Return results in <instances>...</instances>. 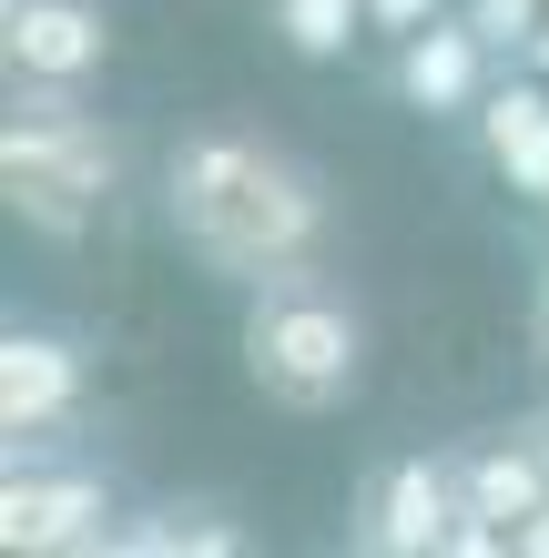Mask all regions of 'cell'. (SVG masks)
I'll return each mask as SVG.
<instances>
[{"instance_id": "1", "label": "cell", "mask_w": 549, "mask_h": 558, "mask_svg": "<svg viewBox=\"0 0 549 558\" xmlns=\"http://www.w3.org/2000/svg\"><path fill=\"white\" fill-rule=\"evenodd\" d=\"M164 223L214 284H265V275L315 265L336 204H326V173L306 153H285L275 133L193 122L164 153Z\"/></svg>"}, {"instance_id": "2", "label": "cell", "mask_w": 549, "mask_h": 558, "mask_svg": "<svg viewBox=\"0 0 549 558\" xmlns=\"http://www.w3.org/2000/svg\"><path fill=\"white\" fill-rule=\"evenodd\" d=\"M235 345H244V386L285 416H346L367 397V305L326 265L244 284Z\"/></svg>"}, {"instance_id": "3", "label": "cell", "mask_w": 549, "mask_h": 558, "mask_svg": "<svg viewBox=\"0 0 549 558\" xmlns=\"http://www.w3.org/2000/svg\"><path fill=\"white\" fill-rule=\"evenodd\" d=\"M112 183H122V143L103 112H82V92H41V82H11V122H0V193L31 234L72 244L92 214H112Z\"/></svg>"}, {"instance_id": "4", "label": "cell", "mask_w": 549, "mask_h": 558, "mask_svg": "<svg viewBox=\"0 0 549 558\" xmlns=\"http://www.w3.org/2000/svg\"><path fill=\"white\" fill-rule=\"evenodd\" d=\"M458 529H468L458 457H386L357 487V518H346V538L367 558H428V548H458Z\"/></svg>"}, {"instance_id": "5", "label": "cell", "mask_w": 549, "mask_h": 558, "mask_svg": "<svg viewBox=\"0 0 549 558\" xmlns=\"http://www.w3.org/2000/svg\"><path fill=\"white\" fill-rule=\"evenodd\" d=\"M0 548L11 558L112 548V477H92V468H11V487H0Z\"/></svg>"}, {"instance_id": "6", "label": "cell", "mask_w": 549, "mask_h": 558, "mask_svg": "<svg viewBox=\"0 0 549 558\" xmlns=\"http://www.w3.org/2000/svg\"><path fill=\"white\" fill-rule=\"evenodd\" d=\"M103 61H112L103 0H0V72H11V82L82 92Z\"/></svg>"}, {"instance_id": "7", "label": "cell", "mask_w": 549, "mask_h": 558, "mask_svg": "<svg viewBox=\"0 0 549 558\" xmlns=\"http://www.w3.org/2000/svg\"><path fill=\"white\" fill-rule=\"evenodd\" d=\"M82 397H92V366L72 336H51V325H11L0 336V437H11V457L41 447L51 426H72Z\"/></svg>"}, {"instance_id": "8", "label": "cell", "mask_w": 549, "mask_h": 558, "mask_svg": "<svg viewBox=\"0 0 549 558\" xmlns=\"http://www.w3.org/2000/svg\"><path fill=\"white\" fill-rule=\"evenodd\" d=\"M478 72H489V31L478 21H428L397 41V102L407 112H478L489 102Z\"/></svg>"}, {"instance_id": "9", "label": "cell", "mask_w": 549, "mask_h": 558, "mask_svg": "<svg viewBox=\"0 0 549 558\" xmlns=\"http://www.w3.org/2000/svg\"><path fill=\"white\" fill-rule=\"evenodd\" d=\"M458 487H468V518H478V529L520 538L529 518L549 508V457H539V437L529 447H468L458 457Z\"/></svg>"}, {"instance_id": "10", "label": "cell", "mask_w": 549, "mask_h": 558, "mask_svg": "<svg viewBox=\"0 0 549 558\" xmlns=\"http://www.w3.org/2000/svg\"><path fill=\"white\" fill-rule=\"evenodd\" d=\"M478 143H489V162L509 173V193L549 204V92L539 82L489 92V102H478Z\"/></svg>"}, {"instance_id": "11", "label": "cell", "mask_w": 549, "mask_h": 558, "mask_svg": "<svg viewBox=\"0 0 549 558\" xmlns=\"http://www.w3.org/2000/svg\"><path fill=\"white\" fill-rule=\"evenodd\" d=\"M357 21H367V0H275V31L306 61H336L346 41H357Z\"/></svg>"}, {"instance_id": "12", "label": "cell", "mask_w": 549, "mask_h": 558, "mask_svg": "<svg viewBox=\"0 0 549 558\" xmlns=\"http://www.w3.org/2000/svg\"><path fill=\"white\" fill-rule=\"evenodd\" d=\"M122 558H153V548H244L214 508H153V529H112Z\"/></svg>"}, {"instance_id": "13", "label": "cell", "mask_w": 549, "mask_h": 558, "mask_svg": "<svg viewBox=\"0 0 549 558\" xmlns=\"http://www.w3.org/2000/svg\"><path fill=\"white\" fill-rule=\"evenodd\" d=\"M468 21L489 31V41H520V51H529V31H539V0H478Z\"/></svg>"}, {"instance_id": "14", "label": "cell", "mask_w": 549, "mask_h": 558, "mask_svg": "<svg viewBox=\"0 0 549 558\" xmlns=\"http://www.w3.org/2000/svg\"><path fill=\"white\" fill-rule=\"evenodd\" d=\"M367 21H377V31H397V41H407V31H428V21H438V0H367Z\"/></svg>"}, {"instance_id": "15", "label": "cell", "mask_w": 549, "mask_h": 558, "mask_svg": "<svg viewBox=\"0 0 549 558\" xmlns=\"http://www.w3.org/2000/svg\"><path fill=\"white\" fill-rule=\"evenodd\" d=\"M529 345H539V366H549V275H539V305H529Z\"/></svg>"}, {"instance_id": "16", "label": "cell", "mask_w": 549, "mask_h": 558, "mask_svg": "<svg viewBox=\"0 0 549 558\" xmlns=\"http://www.w3.org/2000/svg\"><path fill=\"white\" fill-rule=\"evenodd\" d=\"M529 72H549V11H539V31H529Z\"/></svg>"}, {"instance_id": "17", "label": "cell", "mask_w": 549, "mask_h": 558, "mask_svg": "<svg viewBox=\"0 0 549 558\" xmlns=\"http://www.w3.org/2000/svg\"><path fill=\"white\" fill-rule=\"evenodd\" d=\"M539 457H549V437H539Z\"/></svg>"}]
</instances>
